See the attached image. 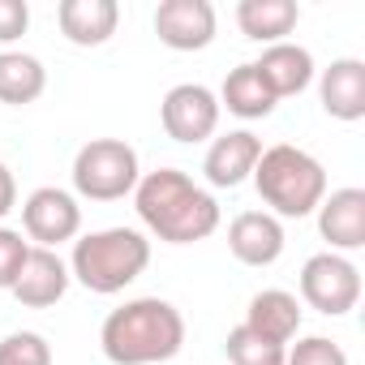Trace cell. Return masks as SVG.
<instances>
[{
    "instance_id": "cell-1",
    "label": "cell",
    "mask_w": 365,
    "mask_h": 365,
    "mask_svg": "<svg viewBox=\"0 0 365 365\" xmlns=\"http://www.w3.org/2000/svg\"><path fill=\"white\" fill-rule=\"evenodd\" d=\"M133 207L146 232L168 245H194L220 228V202L202 185H194V176H185L180 168L146 172L133 190Z\"/></svg>"
},
{
    "instance_id": "cell-2",
    "label": "cell",
    "mask_w": 365,
    "mask_h": 365,
    "mask_svg": "<svg viewBox=\"0 0 365 365\" xmlns=\"http://www.w3.org/2000/svg\"><path fill=\"white\" fill-rule=\"evenodd\" d=\"M99 344L112 365H159L185 348V318L163 297H138L103 318Z\"/></svg>"
},
{
    "instance_id": "cell-3",
    "label": "cell",
    "mask_w": 365,
    "mask_h": 365,
    "mask_svg": "<svg viewBox=\"0 0 365 365\" xmlns=\"http://www.w3.org/2000/svg\"><path fill=\"white\" fill-rule=\"evenodd\" d=\"M254 185L275 220H305L327 198V168L309 150L292 142H275L262 146L254 163Z\"/></svg>"
},
{
    "instance_id": "cell-4",
    "label": "cell",
    "mask_w": 365,
    "mask_h": 365,
    "mask_svg": "<svg viewBox=\"0 0 365 365\" xmlns=\"http://www.w3.org/2000/svg\"><path fill=\"white\" fill-rule=\"evenodd\" d=\"M146 267H150V241L138 228H99V232H86L82 241H73L69 279H78L86 292L116 297Z\"/></svg>"
},
{
    "instance_id": "cell-5",
    "label": "cell",
    "mask_w": 365,
    "mask_h": 365,
    "mask_svg": "<svg viewBox=\"0 0 365 365\" xmlns=\"http://www.w3.org/2000/svg\"><path fill=\"white\" fill-rule=\"evenodd\" d=\"M138 150L120 138H91L73 155V190L91 202H120L138 190Z\"/></svg>"
},
{
    "instance_id": "cell-6",
    "label": "cell",
    "mask_w": 365,
    "mask_h": 365,
    "mask_svg": "<svg viewBox=\"0 0 365 365\" xmlns=\"http://www.w3.org/2000/svg\"><path fill=\"white\" fill-rule=\"evenodd\" d=\"M301 301L327 318H344L361 301V271L344 254H314L301 267Z\"/></svg>"
},
{
    "instance_id": "cell-7",
    "label": "cell",
    "mask_w": 365,
    "mask_h": 365,
    "mask_svg": "<svg viewBox=\"0 0 365 365\" xmlns=\"http://www.w3.org/2000/svg\"><path fill=\"white\" fill-rule=\"evenodd\" d=\"M220 112H224V108H220L215 91H207L202 82H180V86H172V91L163 95L159 120H163V133H168L172 142L194 146V142L215 138Z\"/></svg>"
},
{
    "instance_id": "cell-8",
    "label": "cell",
    "mask_w": 365,
    "mask_h": 365,
    "mask_svg": "<svg viewBox=\"0 0 365 365\" xmlns=\"http://www.w3.org/2000/svg\"><path fill=\"white\" fill-rule=\"evenodd\" d=\"M22 228H26V241H35L39 250H56L82 232V207L69 190L43 185L22 202Z\"/></svg>"
},
{
    "instance_id": "cell-9",
    "label": "cell",
    "mask_w": 365,
    "mask_h": 365,
    "mask_svg": "<svg viewBox=\"0 0 365 365\" xmlns=\"http://www.w3.org/2000/svg\"><path fill=\"white\" fill-rule=\"evenodd\" d=\"M155 35L172 52H202L215 43V5L211 0H159Z\"/></svg>"
},
{
    "instance_id": "cell-10",
    "label": "cell",
    "mask_w": 365,
    "mask_h": 365,
    "mask_svg": "<svg viewBox=\"0 0 365 365\" xmlns=\"http://www.w3.org/2000/svg\"><path fill=\"white\" fill-rule=\"evenodd\" d=\"M318 232L331 254H352L365 245V190H331L318 202Z\"/></svg>"
},
{
    "instance_id": "cell-11",
    "label": "cell",
    "mask_w": 365,
    "mask_h": 365,
    "mask_svg": "<svg viewBox=\"0 0 365 365\" xmlns=\"http://www.w3.org/2000/svg\"><path fill=\"white\" fill-rule=\"evenodd\" d=\"M284 245H288L284 224L271 211H241L228 224V250L245 267H271V262H279Z\"/></svg>"
},
{
    "instance_id": "cell-12",
    "label": "cell",
    "mask_w": 365,
    "mask_h": 365,
    "mask_svg": "<svg viewBox=\"0 0 365 365\" xmlns=\"http://www.w3.org/2000/svg\"><path fill=\"white\" fill-rule=\"evenodd\" d=\"M9 292H14L26 309H48V305H56V301L69 292V262H65L56 250L31 245V254H26V262H22V275L14 279Z\"/></svg>"
},
{
    "instance_id": "cell-13",
    "label": "cell",
    "mask_w": 365,
    "mask_h": 365,
    "mask_svg": "<svg viewBox=\"0 0 365 365\" xmlns=\"http://www.w3.org/2000/svg\"><path fill=\"white\" fill-rule=\"evenodd\" d=\"M262 155V138L250 133V129H237V133H224L207 146V159H202V172L215 190H237L241 180L254 176V163Z\"/></svg>"
},
{
    "instance_id": "cell-14",
    "label": "cell",
    "mask_w": 365,
    "mask_h": 365,
    "mask_svg": "<svg viewBox=\"0 0 365 365\" xmlns=\"http://www.w3.org/2000/svg\"><path fill=\"white\" fill-rule=\"evenodd\" d=\"M318 103L335 120H348V125L361 120L365 116V65L356 56L331 61L318 73Z\"/></svg>"
},
{
    "instance_id": "cell-15",
    "label": "cell",
    "mask_w": 365,
    "mask_h": 365,
    "mask_svg": "<svg viewBox=\"0 0 365 365\" xmlns=\"http://www.w3.org/2000/svg\"><path fill=\"white\" fill-rule=\"evenodd\" d=\"M61 35L78 48H103L116 26H120V5L116 0H61L56 5Z\"/></svg>"
},
{
    "instance_id": "cell-16",
    "label": "cell",
    "mask_w": 365,
    "mask_h": 365,
    "mask_svg": "<svg viewBox=\"0 0 365 365\" xmlns=\"http://www.w3.org/2000/svg\"><path fill=\"white\" fill-rule=\"evenodd\" d=\"M254 69H258V78L267 82V91L275 99L309 91V82L318 73L309 48H301V43H271V48H262V56L254 61Z\"/></svg>"
},
{
    "instance_id": "cell-17",
    "label": "cell",
    "mask_w": 365,
    "mask_h": 365,
    "mask_svg": "<svg viewBox=\"0 0 365 365\" xmlns=\"http://www.w3.org/2000/svg\"><path fill=\"white\" fill-rule=\"evenodd\" d=\"M245 327L258 331L262 339L271 344H292V335L301 331V301L284 288H262L250 297V309H245Z\"/></svg>"
},
{
    "instance_id": "cell-18",
    "label": "cell",
    "mask_w": 365,
    "mask_h": 365,
    "mask_svg": "<svg viewBox=\"0 0 365 365\" xmlns=\"http://www.w3.org/2000/svg\"><path fill=\"white\" fill-rule=\"evenodd\" d=\"M301 9L297 0H241L237 5V26L245 39L254 43H288V35L297 31Z\"/></svg>"
},
{
    "instance_id": "cell-19",
    "label": "cell",
    "mask_w": 365,
    "mask_h": 365,
    "mask_svg": "<svg viewBox=\"0 0 365 365\" xmlns=\"http://www.w3.org/2000/svg\"><path fill=\"white\" fill-rule=\"evenodd\" d=\"M220 108H228L232 116H241V120H262V116H271L275 112V95L267 91V82L258 78V69H254V61L250 65H237V69H228V78H224V86H220Z\"/></svg>"
},
{
    "instance_id": "cell-20",
    "label": "cell",
    "mask_w": 365,
    "mask_h": 365,
    "mask_svg": "<svg viewBox=\"0 0 365 365\" xmlns=\"http://www.w3.org/2000/svg\"><path fill=\"white\" fill-rule=\"evenodd\" d=\"M48 86V69L31 52H0V103L22 108L35 103Z\"/></svg>"
},
{
    "instance_id": "cell-21",
    "label": "cell",
    "mask_w": 365,
    "mask_h": 365,
    "mask_svg": "<svg viewBox=\"0 0 365 365\" xmlns=\"http://www.w3.org/2000/svg\"><path fill=\"white\" fill-rule=\"evenodd\" d=\"M224 352H228V361L232 365H284V344H271V339H262L258 331H250L245 322L241 327H232L228 331V339H224Z\"/></svg>"
},
{
    "instance_id": "cell-22",
    "label": "cell",
    "mask_w": 365,
    "mask_h": 365,
    "mask_svg": "<svg viewBox=\"0 0 365 365\" xmlns=\"http://www.w3.org/2000/svg\"><path fill=\"white\" fill-rule=\"evenodd\" d=\"M0 365H52V344L39 331H14L0 339Z\"/></svg>"
},
{
    "instance_id": "cell-23",
    "label": "cell",
    "mask_w": 365,
    "mask_h": 365,
    "mask_svg": "<svg viewBox=\"0 0 365 365\" xmlns=\"http://www.w3.org/2000/svg\"><path fill=\"white\" fill-rule=\"evenodd\" d=\"M284 365H348V352L327 335H305L284 352Z\"/></svg>"
},
{
    "instance_id": "cell-24",
    "label": "cell",
    "mask_w": 365,
    "mask_h": 365,
    "mask_svg": "<svg viewBox=\"0 0 365 365\" xmlns=\"http://www.w3.org/2000/svg\"><path fill=\"white\" fill-rule=\"evenodd\" d=\"M31 254V241L14 228L0 224V288H14V279L22 275V262Z\"/></svg>"
},
{
    "instance_id": "cell-25",
    "label": "cell",
    "mask_w": 365,
    "mask_h": 365,
    "mask_svg": "<svg viewBox=\"0 0 365 365\" xmlns=\"http://www.w3.org/2000/svg\"><path fill=\"white\" fill-rule=\"evenodd\" d=\"M31 26V5L26 0H0V43L22 39Z\"/></svg>"
},
{
    "instance_id": "cell-26",
    "label": "cell",
    "mask_w": 365,
    "mask_h": 365,
    "mask_svg": "<svg viewBox=\"0 0 365 365\" xmlns=\"http://www.w3.org/2000/svg\"><path fill=\"white\" fill-rule=\"evenodd\" d=\"M14 207H18V180H14L9 163H0V220H5Z\"/></svg>"
}]
</instances>
